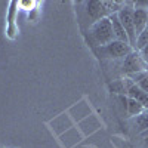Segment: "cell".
Segmentation results:
<instances>
[{
	"mask_svg": "<svg viewBox=\"0 0 148 148\" xmlns=\"http://www.w3.org/2000/svg\"><path fill=\"white\" fill-rule=\"evenodd\" d=\"M89 33H90V37L93 39V42L101 47H104L116 40L110 18H102L99 21L93 22L92 27L89 28Z\"/></svg>",
	"mask_w": 148,
	"mask_h": 148,
	"instance_id": "cell-1",
	"label": "cell"
},
{
	"mask_svg": "<svg viewBox=\"0 0 148 148\" xmlns=\"http://www.w3.org/2000/svg\"><path fill=\"white\" fill-rule=\"evenodd\" d=\"M117 16H119L123 28H125V31L127 34L129 45L132 47H135V43H136V33H135V22H133V2H126L125 6L119 10Z\"/></svg>",
	"mask_w": 148,
	"mask_h": 148,
	"instance_id": "cell-2",
	"label": "cell"
},
{
	"mask_svg": "<svg viewBox=\"0 0 148 148\" xmlns=\"http://www.w3.org/2000/svg\"><path fill=\"white\" fill-rule=\"evenodd\" d=\"M145 70H148V67L144 62L141 53L136 52V51H132L121 62V71L125 76H130V74L141 73V71H145Z\"/></svg>",
	"mask_w": 148,
	"mask_h": 148,
	"instance_id": "cell-3",
	"label": "cell"
},
{
	"mask_svg": "<svg viewBox=\"0 0 148 148\" xmlns=\"http://www.w3.org/2000/svg\"><path fill=\"white\" fill-rule=\"evenodd\" d=\"M132 51H133V47L129 43H123L119 40H114L110 45L101 47V52L107 58H111V59H125Z\"/></svg>",
	"mask_w": 148,
	"mask_h": 148,
	"instance_id": "cell-4",
	"label": "cell"
},
{
	"mask_svg": "<svg viewBox=\"0 0 148 148\" xmlns=\"http://www.w3.org/2000/svg\"><path fill=\"white\" fill-rule=\"evenodd\" d=\"M123 82H125V88H126V96L132 98V99L138 101L145 110H148V93L144 92L138 84H135L129 77H123Z\"/></svg>",
	"mask_w": 148,
	"mask_h": 148,
	"instance_id": "cell-5",
	"label": "cell"
},
{
	"mask_svg": "<svg viewBox=\"0 0 148 148\" xmlns=\"http://www.w3.org/2000/svg\"><path fill=\"white\" fill-rule=\"evenodd\" d=\"M127 126H129V133L132 135V138L147 130L148 129V110H144L141 114L127 119Z\"/></svg>",
	"mask_w": 148,
	"mask_h": 148,
	"instance_id": "cell-6",
	"label": "cell"
},
{
	"mask_svg": "<svg viewBox=\"0 0 148 148\" xmlns=\"http://www.w3.org/2000/svg\"><path fill=\"white\" fill-rule=\"evenodd\" d=\"M86 10H88L89 16L95 22L102 18H108L107 10H105L102 2H99V0H89V2H86Z\"/></svg>",
	"mask_w": 148,
	"mask_h": 148,
	"instance_id": "cell-7",
	"label": "cell"
},
{
	"mask_svg": "<svg viewBox=\"0 0 148 148\" xmlns=\"http://www.w3.org/2000/svg\"><path fill=\"white\" fill-rule=\"evenodd\" d=\"M147 21H148V10L133 8V22H135V33H136V37L144 30H147Z\"/></svg>",
	"mask_w": 148,
	"mask_h": 148,
	"instance_id": "cell-8",
	"label": "cell"
},
{
	"mask_svg": "<svg viewBox=\"0 0 148 148\" xmlns=\"http://www.w3.org/2000/svg\"><path fill=\"white\" fill-rule=\"evenodd\" d=\"M108 18H110V21H111V25H113V33H114L116 40L123 42V43H129L127 34H126L125 28H123L121 22H120V19H119V16H117V14L111 15V16H108Z\"/></svg>",
	"mask_w": 148,
	"mask_h": 148,
	"instance_id": "cell-9",
	"label": "cell"
},
{
	"mask_svg": "<svg viewBox=\"0 0 148 148\" xmlns=\"http://www.w3.org/2000/svg\"><path fill=\"white\" fill-rule=\"evenodd\" d=\"M126 77H129L135 84H138L144 92H147V93H148V70L141 71V73L130 74V76H126Z\"/></svg>",
	"mask_w": 148,
	"mask_h": 148,
	"instance_id": "cell-10",
	"label": "cell"
},
{
	"mask_svg": "<svg viewBox=\"0 0 148 148\" xmlns=\"http://www.w3.org/2000/svg\"><path fill=\"white\" fill-rule=\"evenodd\" d=\"M144 110H145V108H144L138 101H135V99H132V98L127 96V101H126V114H127V119L141 114Z\"/></svg>",
	"mask_w": 148,
	"mask_h": 148,
	"instance_id": "cell-11",
	"label": "cell"
},
{
	"mask_svg": "<svg viewBox=\"0 0 148 148\" xmlns=\"http://www.w3.org/2000/svg\"><path fill=\"white\" fill-rule=\"evenodd\" d=\"M148 46V30H144L138 37H136V43H135V47H133V51H136V52H141L144 47Z\"/></svg>",
	"mask_w": 148,
	"mask_h": 148,
	"instance_id": "cell-12",
	"label": "cell"
},
{
	"mask_svg": "<svg viewBox=\"0 0 148 148\" xmlns=\"http://www.w3.org/2000/svg\"><path fill=\"white\" fill-rule=\"evenodd\" d=\"M133 139H135V147L136 148H148V129L136 135Z\"/></svg>",
	"mask_w": 148,
	"mask_h": 148,
	"instance_id": "cell-13",
	"label": "cell"
},
{
	"mask_svg": "<svg viewBox=\"0 0 148 148\" xmlns=\"http://www.w3.org/2000/svg\"><path fill=\"white\" fill-rule=\"evenodd\" d=\"M133 8L148 10V0H138V2H133Z\"/></svg>",
	"mask_w": 148,
	"mask_h": 148,
	"instance_id": "cell-14",
	"label": "cell"
},
{
	"mask_svg": "<svg viewBox=\"0 0 148 148\" xmlns=\"http://www.w3.org/2000/svg\"><path fill=\"white\" fill-rule=\"evenodd\" d=\"M139 53H141V56H142V59H144V62H145V64H147V67H148V46H147V47H144Z\"/></svg>",
	"mask_w": 148,
	"mask_h": 148,
	"instance_id": "cell-15",
	"label": "cell"
},
{
	"mask_svg": "<svg viewBox=\"0 0 148 148\" xmlns=\"http://www.w3.org/2000/svg\"><path fill=\"white\" fill-rule=\"evenodd\" d=\"M147 30H148V21H147Z\"/></svg>",
	"mask_w": 148,
	"mask_h": 148,
	"instance_id": "cell-16",
	"label": "cell"
}]
</instances>
